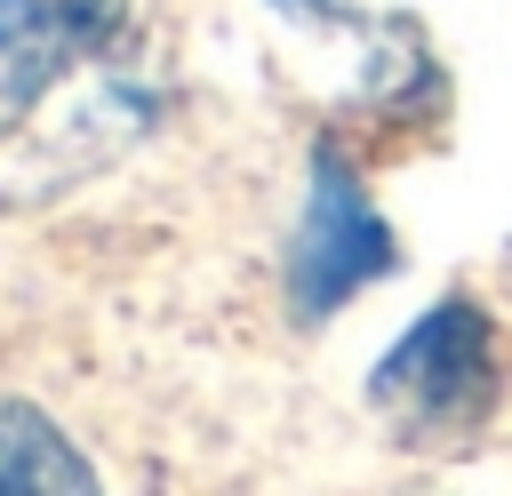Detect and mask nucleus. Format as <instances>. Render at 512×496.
<instances>
[{"instance_id": "1", "label": "nucleus", "mask_w": 512, "mask_h": 496, "mask_svg": "<svg viewBox=\"0 0 512 496\" xmlns=\"http://www.w3.org/2000/svg\"><path fill=\"white\" fill-rule=\"evenodd\" d=\"M368 400L384 416H400L408 432H456V424H480L488 400H496V328L480 304L448 296L432 304L376 368Z\"/></svg>"}, {"instance_id": "2", "label": "nucleus", "mask_w": 512, "mask_h": 496, "mask_svg": "<svg viewBox=\"0 0 512 496\" xmlns=\"http://www.w3.org/2000/svg\"><path fill=\"white\" fill-rule=\"evenodd\" d=\"M376 272H392V232L384 216L368 208V192L352 184L344 160H320L312 168V200H304V224L288 240V296L304 320L336 312L352 288H368Z\"/></svg>"}, {"instance_id": "3", "label": "nucleus", "mask_w": 512, "mask_h": 496, "mask_svg": "<svg viewBox=\"0 0 512 496\" xmlns=\"http://www.w3.org/2000/svg\"><path fill=\"white\" fill-rule=\"evenodd\" d=\"M128 24V0H0V128Z\"/></svg>"}, {"instance_id": "4", "label": "nucleus", "mask_w": 512, "mask_h": 496, "mask_svg": "<svg viewBox=\"0 0 512 496\" xmlns=\"http://www.w3.org/2000/svg\"><path fill=\"white\" fill-rule=\"evenodd\" d=\"M0 496H104V488L88 456L32 400H0Z\"/></svg>"}]
</instances>
